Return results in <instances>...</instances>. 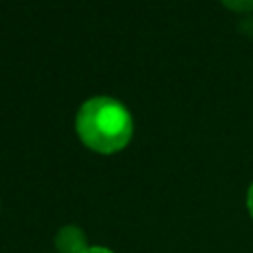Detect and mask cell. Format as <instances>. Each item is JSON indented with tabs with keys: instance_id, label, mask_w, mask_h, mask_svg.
Returning a JSON list of instances; mask_svg holds the SVG:
<instances>
[{
	"instance_id": "3957f363",
	"label": "cell",
	"mask_w": 253,
	"mask_h": 253,
	"mask_svg": "<svg viewBox=\"0 0 253 253\" xmlns=\"http://www.w3.org/2000/svg\"><path fill=\"white\" fill-rule=\"evenodd\" d=\"M227 10L237 14H247L253 10V0H219Z\"/></svg>"
},
{
	"instance_id": "277c9868",
	"label": "cell",
	"mask_w": 253,
	"mask_h": 253,
	"mask_svg": "<svg viewBox=\"0 0 253 253\" xmlns=\"http://www.w3.org/2000/svg\"><path fill=\"white\" fill-rule=\"evenodd\" d=\"M247 210H249V215L253 217V184L247 190Z\"/></svg>"
},
{
	"instance_id": "6da1fadb",
	"label": "cell",
	"mask_w": 253,
	"mask_h": 253,
	"mask_svg": "<svg viewBox=\"0 0 253 253\" xmlns=\"http://www.w3.org/2000/svg\"><path fill=\"white\" fill-rule=\"evenodd\" d=\"M75 130L89 150L97 154H115L130 142L134 121L121 101L99 95L87 99L79 107Z\"/></svg>"
},
{
	"instance_id": "5b68a950",
	"label": "cell",
	"mask_w": 253,
	"mask_h": 253,
	"mask_svg": "<svg viewBox=\"0 0 253 253\" xmlns=\"http://www.w3.org/2000/svg\"><path fill=\"white\" fill-rule=\"evenodd\" d=\"M83 253H113V251L107 247H87Z\"/></svg>"
},
{
	"instance_id": "7a4b0ae2",
	"label": "cell",
	"mask_w": 253,
	"mask_h": 253,
	"mask_svg": "<svg viewBox=\"0 0 253 253\" xmlns=\"http://www.w3.org/2000/svg\"><path fill=\"white\" fill-rule=\"evenodd\" d=\"M87 247V235L79 225H63L55 233V249L59 253H83Z\"/></svg>"
}]
</instances>
